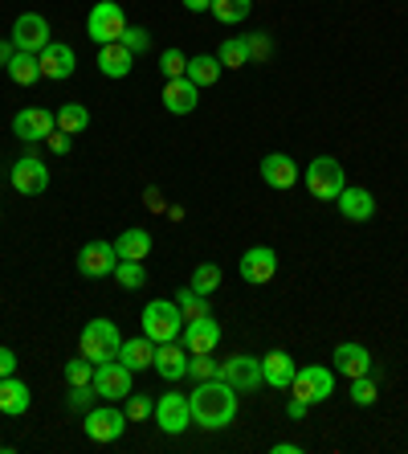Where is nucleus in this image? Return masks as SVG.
Segmentation results:
<instances>
[{
    "mask_svg": "<svg viewBox=\"0 0 408 454\" xmlns=\"http://www.w3.org/2000/svg\"><path fill=\"white\" fill-rule=\"evenodd\" d=\"M189 405H192V422L204 426V430H225L233 426L237 418V389L229 380H196V389L189 393Z\"/></svg>",
    "mask_w": 408,
    "mask_h": 454,
    "instance_id": "1",
    "label": "nucleus"
},
{
    "mask_svg": "<svg viewBox=\"0 0 408 454\" xmlns=\"http://www.w3.org/2000/svg\"><path fill=\"white\" fill-rule=\"evenodd\" d=\"M119 348H123V336H119V328L111 319H90L82 328V336H78V352H82L86 360H95V364L115 360Z\"/></svg>",
    "mask_w": 408,
    "mask_h": 454,
    "instance_id": "2",
    "label": "nucleus"
},
{
    "mask_svg": "<svg viewBox=\"0 0 408 454\" xmlns=\"http://www.w3.org/2000/svg\"><path fill=\"white\" fill-rule=\"evenodd\" d=\"M306 189H311L314 201H335L339 192L347 189V176H343V164L335 156H314L306 164Z\"/></svg>",
    "mask_w": 408,
    "mask_h": 454,
    "instance_id": "3",
    "label": "nucleus"
},
{
    "mask_svg": "<svg viewBox=\"0 0 408 454\" xmlns=\"http://www.w3.org/2000/svg\"><path fill=\"white\" fill-rule=\"evenodd\" d=\"M180 332H184V316H180L176 299H151L143 307V336L168 344V340H180Z\"/></svg>",
    "mask_w": 408,
    "mask_h": 454,
    "instance_id": "4",
    "label": "nucleus"
},
{
    "mask_svg": "<svg viewBox=\"0 0 408 454\" xmlns=\"http://www.w3.org/2000/svg\"><path fill=\"white\" fill-rule=\"evenodd\" d=\"M127 29V12L119 0H98L95 9H90V17H86V33H90V42L95 45H111L119 42Z\"/></svg>",
    "mask_w": 408,
    "mask_h": 454,
    "instance_id": "5",
    "label": "nucleus"
},
{
    "mask_svg": "<svg viewBox=\"0 0 408 454\" xmlns=\"http://www.w3.org/2000/svg\"><path fill=\"white\" fill-rule=\"evenodd\" d=\"M95 393L103 402H127V393L135 389V372L127 369L123 360H106V364H95Z\"/></svg>",
    "mask_w": 408,
    "mask_h": 454,
    "instance_id": "6",
    "label": "nucleus"
},
{
    "mask_svg": "<svg viewBox=\"0 0 408 454\" xmlns=\"http://www.w3.org/2000/svg\"><path fill=\"white\" fill-rule=\"evenodd\" d=\"M290 389H294V397H298V402L319 405V402H327V397L335 393V372L327 369V364H306V369L294 372Z\"/></svg>",
    "mask_w": 408,
    "mask_h": 454,
    "instance_id": "7",
    "label": "nucleus"
},
{
    "mask_svg": "<svg viewBox=\"0 0 408 454\" xmlns=\"http://www.w3.org/2000/svg\"><path fill=\"white\" fill-rule=\"evenodd\" d=\"M86 438L90 442H119L127 434V413L115 410V402L106 405H95V410H86Z\"/></svg>",
    "mask_w": 408,
    "mask_h": 454,
    "instance_id": "8",
    "label": "nucleus"
},
{
    "mask_svg": "<svg viewBox=\"0 0 408 454\" xmlns=\"http://www.w3.org/2000/svg\"><path fill=\"white\" fill-rule=\"evenodd\" d=\"M220 380H229L237 393H253L262 389V360L258 356H245V352H237V356L220 360Z\"/></svg>",
    "mask_w": 408,
    "mask_h": 454,
    "instance_id": "9",
    "label": "nucleus"
},
{
    "mask_svg": "<svg viewBox=\"0 0 408 454\" xmlns=\"http://www.w3.org/2000/svg\"><path fill=\"white\" fill-rule=\"evenodd\" d=\"M9 37H12V50H21V53H42L45 45H50V21H45L42 12H21Z\"/></svg>",
    "mask_w": 408,
    "mask_h": 454,
    "instance_id": "10",
    "label": "nucleus"
},
{
    "mask_svg": "<svg viewBox=\"0 0 408 454\" xmlns=\"http://www.w3.org/2000/svg\"><path fill=\"white\" fill-rule=\"evenodd\" d=\"M156 426H159L164 434H172V438L189 430V426H192V405H189V397H184V393H164V397L156 402Z\"/></svg>",
    "mask_w": 408,
    "mask_h": 454,
    "instance_id": "11",
    "label": "nucleus"
},
{
    "mask_svg": "<svg viewBox=\"0 0 408 454\" xmlns=\"http://www.w3.org/2000/svg\"><path fill=\"white\" fill-rule=\"evenodd\" d=\"M115 266H119L115 242H86L82 250H78V270H82V278H106V275H115Z\"/></svg>",
    "mask_w": 408,
    "mask_h": 454,
    "instance_id": "12",
    "label": "nucleus"
},
{
    "mask_svg": "<svg viewBox=\"0 0 408 454\" xmlns=\"http://www.w3.org/2000/svg\"><path fill=\"white\" fill-rule=\"evenodd\" d=\"M12 131H17V139H25V144H42L50 131H58V115L45 111V106H25V111L12 115Z\"/></svg>",
    "mask_w": 408,
    "mask_h": 454,
    "instance_id": "13",
    "label": "nucleus"
},
{
    "mask_svg": "<svg viewBox=\"0 0 408 454\" xmlns=\"http://www.w3.org/2000/svg\"><path fill=\"white\" fill-rule=\"evenodd\" d=\"M9 180H12V189L21 192V197H42V192L50 189V168H45L37 156H21L17 164H12Z\"/></svg>",
    "mask_w": 408,
    "mask_h": 454,
    "instance_id": "14",
    "label": "nucleus"
},
{
    "mask_svg": "<svg viewBox=\"0 0 408 454\" xmlns=\"http://www.w3.org/2000/svg\"><path fill=\"white\" fill-rule=\"evenodd\" d=\"M237 270H241V278H245V283L262 286V283H270V278L278 275V254H273L270 246H253V250L241 254Z\"/></svg>",
    "mask_w": 408,
    "mask_h": 454,
    "instance_id": "15",
    "label": "nucleus"
},
{
    "mask_svg": "<svg viewBox=\"0 0 408 454\" xmlns=\"http://www.w3.org/2000/svg\"><path fill=\"white\" fill-rule=\"evenodd\" d=\"M164 111L168 115H192L200 103V86L192 78H164Z\"/></svg>",
    "mask_w": 408,
    "mask_h": 454,
    "instance_id": "16",
    "label": "nucleus"
},
{
    "mask_svg": "<svg viewBox=\"0 0 408 454\" xmlns=\"http://www.w3.org/2000/svg\"><path fill=\"white\" fill-rule=\"evenodd\" d=\"M180 340H184V348H189L192 356H200V352H217V344H220V324H217L212 316L189 319V324H184V332H180Z\"/></svg>",
    "mask_w": 408,
    "mask_h": 454,
    "instance_id": "17",
    "label": "nucleus"
},
{
    "mask_svg": "<svg viewBox=\"0 0 408 454\" xmlns=\"http://www.w3.org/2000/svg\"><path fill=\"white\" fill-rule=\"evenodd\" d=\"M37 58H42V78H50V82H65V78H73V70H78V53L62 42H50Z\"/></svg>",
    "mask_w": 408,
    "mask_h": 454,
    "instance_id": "18",
    "label": "nucleus"
},
{
    "mask_svg": "<svg viewBox=\"0 0 408 454\" xmlns=\"http://www.w3.org/2000/svg\"><path fill=\"white\" fill-rule=\"evenodd\" d=\"M189 356L192 352L184 348V344H176V340H168V344H156V360H151V369L159 372V377L168 380H180V377H189Z\"/></svg>",
    "mask_w": 408,
    "mask_h": 454,
    "instance_id": "19",
    "label": "nucleus"
},
{
    "mask_svg": "<svg viewBox=\"0 0 408 454\" xmlns=\"http://www.w3.org/2000/svg\"><path fill=\"white\" fill-rule=\"evenodd\" d=\"M262 180L270 189H294L298 184V164H294L286 152H270L262 160Z\"/></svg>",
    "mask_w": 408,
    "mask_h": 454,
    "instance_id": "20",
    "label": "nucleus"
},
{
    "mask_svg": "<svg viewBox=\"0 0 408 454\" xmlns=\"http://www.w3.org/2000/svg\"><path fill=\"white\" fill-rule=\"evenodd\" d=\"M335 205L347 222H372V217H376V197L367 189H351V184H347V189L335 197Z\"/></svg>",
    "mask_w": 408,
    "mask_h": 454,
    "instance_id": "21",
    "label": "nucleus"
},
{
    "mask_svg": "<svg viewBox=\"0 0 408 454\" xmlns=\"http://www.w3.org/2000/svg\"><path fill=\"white\" fill-rule=\"evenodd\" d=\"M294 356L286 348H273L270 356H262V380L266 385H273V389H290V380H294Z\"/></svg>",
    "mask_w": 408,
    "mask_h": 454,
    "instance_id": "22",
    "label": "nucleus"
},
{
    "mask_svg": "<svg viewBox=\"0 0 408 454\" xmlns=\"http://www.w3.org/2000/svg\"><path fill=\"white\" fill-rule=\"evenodd\" d=\"M335 372L339 377H364V372H372V352L364 348V344H339L335 348Z\"/></svg>",
    "mask_w": 408,
    "mask_h": 454,
    "instance_id": "23",
    "label": "nucleus"
},
{
    "mask_svg": "<svg viewBox=\"0 0 408 454\" xmlns=\"http://www.w3.org/2000/svg\"><path fill=\"white\" fill-rule=\"evenodd\" d=\"M135 66V53L127 50L123 42H111V45H98V70L106 78H127Z\"/></svg>",
    "mask_w": 408,
    "mask_h": 454,
    "instance_id": "24",
    "label": "nucleus"
},
{
    "mask_svg": "<svg viewBox=\"0 0 408 454\" xmlns=\"http://www.w3.org/2000/svg\"><path fill=\"white\" fill-rule=\"evenodd\" d=\"M29 410V385H25L17 372L12 377L0 380V413H9V418H21Z\"/></svg>",
    "mask_w": 408,
    "mask_h": 454,
    "instance_id": "25",
    "label": "nucleus"
},
{
    "mask_svg": "<svg viewBox=\"0 0 408 454\" xmlns=\"http://www.w3.org/2000/svg\"><path fill=\"white\" fill-rule=\"evenodd\" d=\"M119 360H123V364H127L131 372L151 369V360H156V340H151V336L123 340V348H119Z\"/></svg>",
    "mask_w": 408,
    "mask_h": 454,
    "instance_id": "26",
    "label": "nucleus"
},
{
    "mask_svg": "<svg viewBox=\"0 0 408 454\" xmlns=\"http://www.w3.org/2000/svg\"><path fill=\"white\" fill-rule=\"evenodd\" d=\"M115 250H119V258H127V262H143L147 254H151V233L147 230H123L115 238Z\"/></svg>",
    "mask_w": 408,
    "mask_h": 454,
    "instance_id": "27",
    "label": "nucleus"
},
{
    "mask_svg": "<svg viewBox=\"0 0 408 454\" xmlns=\"http://www.w3.org/2000/svg\"><path fill=\"white\" fill-rule=\"evenodd\" d=\"M220 70H225V66H220L217 53H196V58H189V70H184V78H192V82L204 90V86H212L220 78Z\"/></svg>",
    "mask_w": 408,
    "mask_h": 454,
    "instance_id": "28",
    "label": "nucleus"
},
{
    "mask_svg": "<svg viewBox=\"0 0 408 454\" xmlns=\"http://www.w3.org/2000/svg\"><path fill=\"white\" fill-rule=\"evenodd\" d=\"M4 70H9V78L17 86H33L37 82V78H42V58H37V53H12V62L4 66Z\"/></svg>",
    "mask_w": 408,
    "mask_h": 454,
    "instance_id": "29",
    "label": "nucleus"
},
{
    "mask_svg": "<svg viewBox=\"0 0 408 454\" xmlns=\"http://www.w3.org/2000/svg\"><path fill=\"white\" fill-rule=\"evenodd\" d=\"M53 115H58V131H70V136H78V131L90 127V111H86L82 103H65V106H58Z\"/></svg>",
    "mask_w": 408,
    "mask_h": 454,
    "instance_id": "30",
    "label": "nucleus"
},
{
    "mask_svg": "<svg viewBox=\"0 0 408 454\" xmlns=\"http://www.w3.org/2000/svg\"><path fill=\"white\" fill-rule=\"evenodd\" d=\"M209 12L217 17L220 25H241L253 12V0H212Z\"/></svg>",
    "mask_w": 408,
    "mask_h": 454,
    "instance_id": "31",
    "label": "nucleus"
},
{
    "mask_svg": "<svg viewBox=\"0 0 408 454\" xmlns=\"http://www.w3.org/2000/svg\"><path fill=\"white\" fill-rule=\"evenodd\" d=\"M217 58L225 70H241V66H250V45H245V37H225Z\"/></svg>",
    "mask_w": 408,
    "mask_h": 454,
    "instance_id": "32",
    "label": "nucleus"
},
{
    "mask_svg": "<svg viewBox=\"0 0 408 454\" xmlns=\"http://www.w3.org/2000/svg\"><path fill=\"white\" fill-rule=\"evenodd\" d=\"M172 299H176V307H180V316H184V324H189V319L209 316V295H200V291H192V286L176 291Z\"/></svg>",
    "mask_w": 408,
    "mask_h": 454,
    "instance_id": "33",
    "label": "nucleus"
},
{
    "mask_svg": "<svg viewBox=\"0 0 408 454\" xmlns=\"http://www.w3.org/2000/svg\"><path fill=\"white\" fill-rule=\"evenodd\" d=\"M115 283L123 286V291H139V286L147 283L143 262H127V258H119V266H115Z\"/></svg>",
    "mask_w": 408,
    "mask_h": 454,
    "instance_id": "34",
    "label": "nucleus"
},
{
    "mask_svg": "<svg viewBox=\"0 0 408 454\" xmlns=\"http://www.w3.org/2000/svg\"><path fill=\"white\" fill-rule=\"evenodd\" d=\"M220 266L217 262H200L196 270H192V291H200V295H212V291H217L220 286Z\"/></svg>",
    "mask_w": 408,
    "mask_h": 454,
    "instance_id": "35",
    "label": "nucleus"
},
{
    "mask_svg": "<svg viewBox=\"0 0 408 454\" xmlns=\"http://www.w3.org/2000/svg\"><path fill=\"white\" fill-rule=\"evenodd\" d=\"M127 422H143V418H151V413H156V402H151V397H147V393H127Z\"/></svg>",
    "mask_w": 408,
    "mask_h": 454,
    "instance_id": "36",
    "label": "nucleus"
},
{
    "mask_svg": "<svg viewBox=\"0 0 408 454\" xmlns=\"http://www.w3.org/2000/svg\"><path fill=\"white\" fill-rule=\"evenodd\" d=\"M189 377H192V380H212V377H220V364L212 360V352L189 356Z\"/></svg>",
    "mask_w": 408,
    "mask_h": 454,
    "instance_id": "37",
    "label": "nucleus"
},
{
    "mask_svg": "<svg viewBox=\"0 0 408 454\" xmlns=\"http://www.w3.org/2000/svg\"><path fill=\"white\" fill-rule=\"evenodd\" d=\"M245 45H250V62H270L273 58V37L270 33H245Z\"/></svg>",
    "mask_w": 408,
    "mask_h": 454,
    "instance_id": "38",
    "label": "nucleus"
},
{
    "mask_svg": "<svg viewBox=\"0 0 408 454\" xmlns=\"http://www.w3.org/2000/svg\"><path fill=\"white\" fill-rule=\"evenodd\" d=\"M65 380H70V385H90V380H95V360H86L82 352H78V360L65 364Z\"/></svg>",
    "mask_w": 408,
    "mask_h": 454,
    "instance_id": "39",
    "label": "nucleus"
},
{
    "mask_svg": "<svg viewBox=\"0 0 408 454\" xmlns=\"http://www.w3.org/2000/svg\"><path fill=\"white\" fill-rule=\"evenodd\" d=\"M159 70H164V78H184V70H189V58H184V50H164V58H159Z\"/></svg>",
    "mask_w": 408,
    "mask_h": 454,
    "instance_id": "40",
    "label": "nucleus"
},
{
    "mask_svg": "<svg viewBox=\"0 0 408 454\" xmlns=\"http://www.w3.org/2000/svg\"><path fill=\"white\" fill-rule=\"evenodd\" d=\"M376 397H380L376 380L367 377V372H364V377H351V402H356V405H376Z\"/></svg>",
    "mask_w": 408,
    "mask_h": 454,
    "instance_id": "41",
    "label": "nucleus"
},
{
    "mask_svg": "<svg viewBox=\"0 0 408 454\" xmlns=\"http://www.w3.org/2000/svg\"><path fill=\"white\" fill-rule=\"evenodd\" d=\"M95 385H70V397H65V402H70V410L73 413H86V410H95Z\"/></svg>",
    "mask_w": 408,
    "mask_h": 454,
    "instance_id": "42",
    "label": "nucleus"
},
{
    "mask_svg": "<svg viewBox=\"0 0 408 454\" xmlns=\"http://www.w3.org/2000/svg\"><path fill=\"white\" fill-rule=\"evenodd\" d=\"M119 42H123L127 50H131V53H135V58H139V53H147V45H151V33H147L143 25H127V29H123V37H119Z\"/></svg>",
    "mask_w": 408,
    "mask_h": 454,
    "instance_id": "43",
    "label": "nucleus"
},
{
    "mask_svg": "<svg viewBox=\"0 0 408 454\" xmlns=\"http://www.w3.org/2000/svg\"><path fill=\"white\" fill-rule=\"evenodd\" d=\"M70 144H73L70 131H50V136H45V148H50L53 156H65V152H70Z\"/></svg>",
    "mask_w": 408,
    "mask_h": 454,
    "instance_id": "44",
    "label": "nucleus"
},
{
    "mask_svg": "<svg viewBox=\"0 0 408 454\" xmlns=\"http://www.w3.org/2000/svg\"><path fill=\"white\" fill-rule=\"evenodd\" d=\"M12 372H17V356H12V348H0V380Z\"/></svg>",
    "mask_w": 408,
    "mask_h": 454,
    "instance_id": "45",
    "label": "nucleus"
},
{
    "mask_svg": "<svg viewBox=\"0 0 408 454\" xmlns=\"http://www.w3.org/2000/svg\"><path fill=\"white\" fill-rule=\"evenodd\" d=\"M306 410H311V405L298 402V397H290V405H286V413H290V418H306Z\"/></svg>",
    "mask_w": 408,
    "mask_h": 454,
    "instance_id": "46",
    "label": "nucleus"
},
{
    "mask_svg": "<svg viewBox=\"0 0 408 454\" xmlns=\"http://www.w3.org/2000/svg\"><path fill=\"white\" fill-rule=\"evenodd\" d=\"M180 4H184L189 12H209L212 9V0H180Z\"/></svg>",
    "mask_w": 408,
    "mask_h": 454,
    "instance_id": "47",
    "label": "nucleus"
},
{
    "mask_svg": "<svg viewBox=\"0 0 408 454\" xmlns=\"http://www.w3.org/2000/svg\"><path fill=\"white\" fill-rule=\"evenodd\" d=\"M273 454H303V446L298 442H278L273 446Z\"/></svg>",
    "mask_w": 408,
    "mask_h": 454,
    "instance_id": "48",
    "label": "nucleus"
},
{
    "mask_svg": "<svg viewBox=\"0 0 408 454\" xmlns=\"http://www.w3.org/2000/svg\"><path fill=\"white\" fill-rule=\"evenodd\" d=\"M12 53H17V50H9V42H0V66H9Z\"/></svg>",
    "mask_w": 408,
    "mask_h": 454,
    "instance_id": "49",
    "label": "nucleus"
}]
</instances>
